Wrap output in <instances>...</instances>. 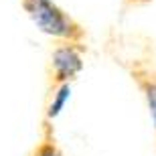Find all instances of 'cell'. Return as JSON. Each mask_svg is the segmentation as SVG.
I'll use <instances>...</instances> for the list:
<instances>
[{"label":"cell","instance_id":"6da1fadb","mask_svg":"<svg viewBox=\"0 0 156 156\" xmlns=\"http://www.w3.org/2000/svg\"><path fill=\"white\" fill-rule=\"evenodd\" d=\"M27 10L43 33L53 37H69L73 24L49 2V0H27Z\"/></svg>","mask_w":156,"mask_h":156},{"label":"cell","instance_id":"7a4b0ae2","mask_svg":"<svg viewBox=\"0 0 156 156\" xmlns=\"http://www.w3.org/2000/svg\"><path fill=\"white\" fill-rule=\"evenodd\" d=\"M53 67L57 71L59 79H69L79 73L83 63H81L79 53L73 47H61L53 53Z\"/></svg>","mask_w":156,"mask_h":156},{"label":"cell","instance_id":"3957f363","mask_svg":"<svg viewBox=\"0 0 156 156\" xmlns=\"http://www.w3.org/2000/svg\"><path fill=\"white\" fill-rule=\"evenodd\" d=\"M69 95H71V85H69V83L61 85V89L55 93V98H53L51 105H49V112H47V116H49V118L59 116V114H61V110L65 108V104H67Z\"/></svg>","mask_w":156,"mask_h":156},{"label":"cell","instance_id":"277c9868","mask_svg":"<svg viewBox=\"0 0 156 156\" xmlns=\"http://www.w3.org/2000/svg\"><path fill=\"white\" fill-rule=\"evenodd\" d=\"M146 99H148V108H150V114H152V122L156 126V85L146 87Z\"/></svg>","mask_w":156,"mask_h":156},{"label":"cell","instance_id":"5b68a950","mask_svg":"<svg viewBox=\"0 0 156 156\" xmlns=\"http://www.w3.org/2000/svg\"><path fill=\"white\" fill-rule=\"evenodd\" d=\"M39 156H59V152L55 150L53 146H45V148L39 152Z\"/></svg>","mask_w":156,"mask_h":156}]
</instances>
